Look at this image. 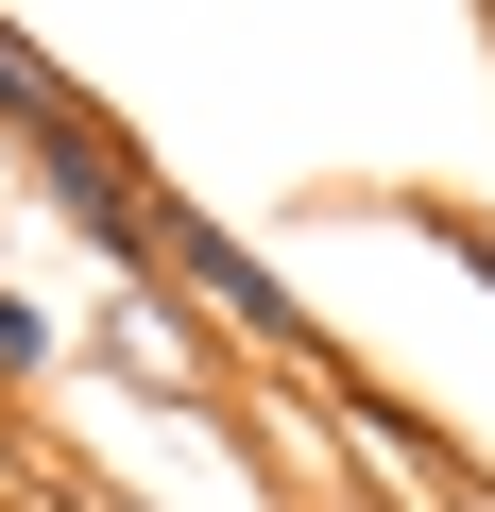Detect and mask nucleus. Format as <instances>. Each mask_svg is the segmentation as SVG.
<instances>
[{
  "label": "nucleus",
  "mask_w": 495,
  "mask_h": 512,
  "mask_svg": "<svg viewBox=\"0 0 495 512\" xmlns=\"http://www.w3.org/2000/svg\"><path fill=\"white\" fill-rule=\"evenodd\" d=\"M52 359H69V325H52V308H35V291H18V274H0V393H35V376H52Z\"/></svg>",
  "instance_id": "4"
},
{
  "label": "nucleus",
  "mask_w": 495,
  "mask_h": 512,
  "mask_svg": "<svg viewBox=\"0 0 495 512\" xmlns=\"http://www.w3.org/2000/svg\"><path fill=\"white\" fill-rule=\"evenodd\" d=\"M103 359H120L154 410H188V427H239V376L205 359V325H188L154 274H120V291H103Z\"/></svg>",
  "instance_id": "3"
},
{
  "label": "nucleus",
  "mask_w": 495,
  "mask_h": 512,
  "mask_svg": "<svg viewBox=\"0 0 495 512\" xmlns=\"http://www.w3.org/2000/svg\"><path fill=\"white\" fill-rule=\"evenodd\" d=\"M137 274H154V291H171V308H188L205 342H239L257 376H325V393H342V342L308 325V291L274 274L257 239H222L205 205H171V188H154V256H137Z\"/></svg>",
  "instance_id": "1"
},
{
  "label": "nucleus",
  "mask_w": 495,
  "mask_h": 512,
  "mask_svg": "<svg viewBox=\"0 0 495 512\" xmlns=\"http://www.w3.org/2000/svg\"><path fill=\"white\" fill-rule=\"evenodd\" d=\"M18 171H35V188H52V222H69V239L103 256V291H120L137 256H154V171H137V137H120L103 103L35 120V137H18Z\"/></svg>",
  "instance_id": "2"
}]
</instances>
